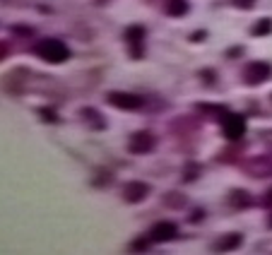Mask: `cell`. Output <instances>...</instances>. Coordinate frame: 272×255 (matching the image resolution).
Instances as JSON below:
<instances>
[{
    "label": "cell",
    "instance_id": "18",
    "mask_svg": "<svg viewBox=\"0 0 272 255\" xmlns=\"http://www.w3.org/2000/svg\"><path fill=\"white\" fill-rule=\"evenodd\" d=\"M198 174H200V166H198V164H188L185 171H183V178H185V181H195Z\"/></svg>",
    "mask_w": 272,
    "mask_h": 255
},
{
    "label": "cell",
    "instance_id": "12",
    "mask_svg": "<svg viewBox=\"0 0 272 255\" xmlns=\"http://www.w3.org/2000/svg\"><path fill=\"white\" fill-rule=\"evenodd\" d=\"M243 243V236L241 233H224L219 241H215V250H219V253H229V250H236V248Z\"/></svg>",
    "mask_w": 272,
    "mask_h": 255
},
{
    "label": "cell",
    "instance_id": "14",
    "mask_svg": "<svg viewBox=\"0 0 272 255\" xmlns=\"http://www.w3.org/2000/svg\"><path fill=\"white\" fill-rule=\"evenodd\" d=\"M164 202H166L169 207L178 209V207H183V205H185V198L181 195V193H169L166 198H164Z\"/></svg>",
    "mask_w": 272,
    "mask_h": 255
},
{
    "label": "cell",
    "instance_id": "1",
    "mask_svg": "<svg viewBox=\"0 0 272 255\" xmlns=\"http://www.w3.org/2000/svg\"><path fill=\"white\" fill-rule=\"evenodd\" d=\"M34 56H39L41 60H46L51 65H60L65 60H70V48L60 39H41L34 44Z\"/></svg>",
    "mask_w": 272,
    "mask_h": 255
},
{
    "label": "cell",
    "instance_id": "3",
    "mask_svg": "<svg viewBox=\"0 0 272 255\" xmlns=\"http://www.w3.org/2000/svg\"><path fill=\"white\" fill-rule=\"evenodd\" d=\"M154 147H157V135L150 133V130H137L128 140V152L130 154H137V157L154 152Z\"/></svg>",
    "mask_w": 272,
    "mask_h": 255
},
{
    "label": "cell",
    "instance_id": "24",
    "mask_svg": "<svg viewBox=\"0 0 272 255\" xmlns=\"http://www.w3.org/2000/svg\"><path fill=\"white\" fill-rule=\"evenodd\" d=\"M198 219H202V212H193V217H191V222H198Z\"/></svg>",
    "mask_w": 272,
    "mask_h": 255
},
{
    "label": "cell",
    "instance_id": "5",
    "mask_svg": "<svg viewBox=\"0 0 272 255\" xmlns=\"http://www.w3.org/2000/svg\"><path fill=\"white\" fill-rule=\"evenodd\" d=\"M272 75V65L265 63V60H253L243 68V82L250 84V87H256V84H263V82L270 80Z\"/></svg>",
    "mask_w": 272,
    "mask_h": 255
},
{
    "label": "cell",
    "instance_id": "9",
    "mask_svg": "<svg viewBox=\"0 0 272 255\" xmlns=\"http://www.w3.org/2000/svg\"><path fill=\"white\" fill-rule=\"evenodd\" d=\"M222 128H224V135L229 140H239L246 133V120L241 118V116H236V113H229V116L222 118Z\"/></svg>",
    "mask_w": 272,
    "mask_h": 255
},
{
    "label": "cell",
    "instance_id": "21",
    "mask_svg": "<svg viewBox=\"0 0 272 255\" xmlns=\"http://www.w3.org/2000/svg\"><path fill=\"white\" fill-rule=\"evenodd\" d=\"M263 205H265V207H272V188H270V190H267V193H265Z\"/></svg>",
    "mask_w": 272,
    "mask_h": 255
},
{
    "label": "cell",
    "instance_id": "4",
    "mask_svg": "<svg viewBox=\"0 0 272 255\" xmlns=\"http://www.w3.org/2000/svg\"><path fill=\"white\" fill-rule=\"evenodd\" d=\"M144 27L142 24H130L125 29V44H128V53L133 60H140L144 56Z\"/></svg>",
    "mask_w": 272,
    "mask_h": 255
},
{
    "label": "cell",
    "instance_id": "19",
    "mask_svg": "<svg viewBox=\"0 0 272 255\" xmlns=\"http://www.w3.org/2000/svg\"><path fill=\"white\" fill-rule=\"evenodd\" d=\"M234 5H236V8H243V10H248V8H253V3H256V0H232Z\"/></svg>",
    "mask_w": 272,
    "mask_h": 255
},
{
    "label": "cell",
    "instance_id": "11",
    "mask_svg": "<svg viewBox=\"0 0 272 255\" xmlns=\"http://www.w3.org/2000/svg\"><path fill=\"white\" fill-rule=\"evenodd\" d=\"M161 10H164L166 17H183V15H188L191 5H188V0H164Z\"/></svg>",
    "mask_w": 272,
    "mask_h": 255
},
{
    "label": "cell",
    "instance_id": "26",
    "mask_svg": "<svg viewBox=\"0 0 272 255\" xmlns=\"http://www.w3.org/2000/svg\"><path fill=\"white\" fill-rule=\"evenodd\" d=\"M270 226H272V217H270Z\"/></svg>",
    "mask_w": 272,
    "mask_h": 255
},
{
    "label": "cell",
    "instance_id": "22",
    "mask_svg": "<svg viewBox=\"0 0 272 255\" xmlns=\"http://www.w3.org/2000/svg\"><path fill=\"white\" fill-rule=\"evenodd\" d=\"M15 32L22 34V36H29V34H32V29H29V27H15Z\"/></svg>",
    "mask_w": 272,
    "mask_h": 255
},
{
    "label": "cell",
    "instance_id": "20",
    "mask_svg": "<svg viewBox=\"0 0 272 255\" xmlns=\"http://www.w3.org/2000/svg\"><path fill=\"white\" fill-rule=\"evenodd\" d=\"M8 53H10V46L5 44V41H0V60H5V58H8Z\"/></svg>",
    "mask_w": 272,
    "mask_h": 255
},
{
    "label": "cell",
    "instance_id": "6",
    "mask_svg": "<svg viewBox=\"0 0 272 255\" xmlns=\"http://www.w3.org/2000/svg\"><path fill=\"white\" fill-rule=\"evenodd\" d=\"M150 193H152V185L150 183H144V181H130V183L123 185L120 195H123V200L128 205H137V202H144Z\"/></svg>",
    "mask_w": 272,
    "mask_h": 255
},
{
    "label": "cell",
    "instance_id": "25",
    "mask_svg": "<svg viewBox=\"0 0 272 255\" xmlns=\"http://www.w3.org/2000/svg\"><path fill=\"white\" fill-rule=\"evenodd\" d=\"M104 3H109V0H96V5H104Z\"/></svg>",
    "mask_w": 272,
    "mask_h": 255
},
{
    "label": "cell",
    "instance_id": "13",
    "mask_svg": "<svg viewBox=\"0 0 272 255\" xmlns=\"http://www.w3.org/2000/svg\"><path fill=\"white\" fill-rule=\"evenodd\" d=\"M229 202H232L234 207H248V205H250V195L246 190H232Z\"/></svg>",
    "mask_w": 272,
    "mask_h": 255
},
{
    "label": "cell",
    "instance_id": "8",
    "mask_svg": "<svg viewBox=\"0 0 272 255\" xmlns=\"http://www.w3.org/2000/svg\"><path fill=\"white\" fill-rule=\"evenodd\" d=\"M243 168L253 178H267V176H272V159L270 157H253L243 164Z\"/></svg>",
    "mask_w": 272,
    "mask_h": 255
},
{
    "label": "cell",
    "instance_id": "7",
    "mask_svg": "<svg viewBox=\"0 0 272 255\" xmlns=\"http://www.w3.org/2000/svg\"><path fill=\"white\" fill-rule=\"evenodd\" d=\"M178 236V226L174 222H157L150 229V239L154 241V243H166V241H174Z\"/></svg>",
    "mask_w": 272,
    "mask_h": 255
},
{
    "label": "cell",
    "instance_id": "2",
    "mask_svg": "<svg viewBox=\"0 0 272 255\" xmlns=\"http://www.w3.org/2000/svg\"><path fill=\"white\" fill-rule=\"evenodd\" d=\"M106 101L120 111H140L144 106V99L140 94H133V92H118V89H113L106 94Z\"/></svg>",
    "mask_w": 272,
    "mask_h": 255
},
{
    "label": "cell",
    "instance_id": "15",
    "mask_svg": "<svg viewBox=\"0 0 272 255\" xmlns=\"http://www.w3.org/2000/svg\"><path fill=\"white\" fill-rule=\"evenodd\" d=\"M150 241H152V239H142V236H137V239L130 241V250H133V253H144V250L150 248Z\"/></svg>",
    "mask_w": 272,
    "mask_h": 255
},
{
    "label": "cell",
    "instance_id": "10",
    "mask_svg": "<svg viewBox=\"0 0 272 255\" xmlns=\"http://www.w3.org/2000/svg\"><path fill=\"white\" fill-rule=\"evenodd\" d=\"M80 118L87 123L92 130H104L106 128V120L104 116L96 111V109H92V106H85V109H80Z\"/></svg>",
    "mask_w": 272,
    "mask_h": 255
},
{
    "label": "cell",
    "instance_id": "23",
    "mask_svg": "<svg viewBox=\"0 0 272 255\" xmlns=\"http://www.w3.org/2000/svg\"><path fill=\"white\" fill-rule=\"evenodd\" d=\"M191 39H193V41H200V39H205V32H198V34H193Z\"/></svg>",
    "mask_w": 272,
    "mask_h": 255
},
{
    "label": "cell",
    "instance_id": "16",
    "mask_svg": "<svg viewBox=\"0 0 272 255\" xmlns=\"http://www.w3.org/2000/svg\"><path fill=\"white\" fill-rule=\"evenodd\" d=\"M39 116H41V120H46V123H58V113L53 111L51 106H41Z\"/></svg>",
    "mask_w": 272,
    "mask_h": 255
},
{
    "label": "cell",
    "instance_id": "17",
    "mask_svg": "<svg viewBox=\"0 0 272 255\" xmlns=\"http://www.w3.org/2000/svg\"><path fill=\"white\" fill-rule=\"evenodd\" d=\"M250 32L256 34V36H260V34H270L272 32V19H260V22H258Z\"/></svg>",
    "mask_w": 272,
    "mask_h": 255
}]
</instances>
